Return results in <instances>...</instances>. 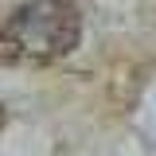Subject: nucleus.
I'll use <instances>...</instances> for the list:
<instances>
[{
  "instance_id": "f257e3e1",
  "label": "nucleus",
  "mask_w": 156,
  "mask_h": 156,
  "mask_svg": "<svg viewBox=\"0 0 156 156\" xmlns=\"http://www.w3.org/2000/svg\"><path fill=\"white\" fill-rule=\"evenodd\" d=\"M82 39V16L70 0H31L0 27V58L8 62H55Z\"/></svg>"
}]
</instances>
